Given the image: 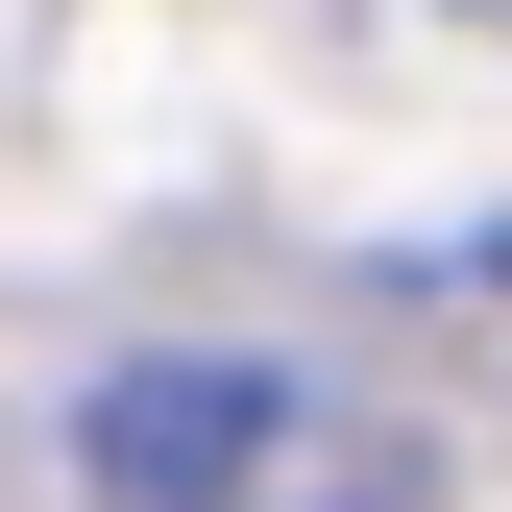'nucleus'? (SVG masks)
I'll return each mask as SVG.
<instances>
[{
    "label": "nucleus",
    "instance_id": "1",
    "mask_svg": "<svg viewBox=\"0 0 512 512\" xmlns=\"http://www.w3.org/2000/svg\"><path fill=\"white\" fill-rule=\"evenodd\" d=\"M98 488L122 512H366V439L293 366H122L98 391Z\"/></svg>",
    "mask_w": 512,
    "mask_h": 512
}]
</instances>
